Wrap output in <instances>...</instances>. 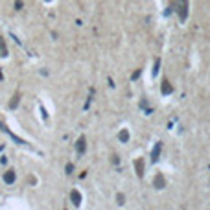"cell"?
<instances>
[{
    "label": "cell",
    "instance_id": "cell-1",
    "mask_svg": "<svg viewBox=\"0 0 210 210\" xmlns=\"http://www.w3.org/2000/svg\"><path fill=\"white\" fill-rule=\"evenodd\" d=\"M175 7H177V11H179L181 22H184L186 17H188V2H186V0H177V2H175Z\"/></svg>",
    "mask_w": 210,
    "mask_h": 210
},
{
    "label": "cell",
    "instance_id": "cell-2",
    "mask_svg": "<svg viewBox=\"0 0 210 210\" xmlns=\"http://www.w3.org/2000/svg\"><path fill=\"white\" fill-rule=\"evenodd\" d=\"M153 186L155 188H159V190H162V188L166 186V181H164V177L159 173V175H155V179H153Z\"/></svg>",
    "mask_w": 210,
    "mask_h": 210
},
{
    "label": "cell",
    "instance_id": "cell-3",
    "mask_svg": "<svg viewBox=\"0 0 210 210\" xmlns=\"http://www.w3.org/2000/svg\"><path fill=\"white\" fill-rule=\"evenodd\" d=\"M160 148H162V144L157 142V146H155L153 151H151V160H153V162H157V160L160 159V157H159V155H160Z\"/></svg>",
    "mask_w": 210,
    "mask_h": 210
},
{
    "label": "cell",
    "instance_id": "cell-4",
    "mask_svg": "<svg viewBox=\"0 0 210 210\" xmlns=\"http://www.w3.org/2000/svg\"><path fill=\"white\" fill-rule=\"evenodd\" d=\"M70 199H72V203H74L76 206L81 205V194L77 192V190H72V192H70Z\"/></svg>",
    "mask_w": 210,
    "mask_h": 210
},
{
    "label": "cell",
    "instance_id": "cell-5",
    "mask_svg": "<svg viewBox=\"0 0 210 210\" xmlns=\"http://www.w3.org/2000/svg\"><path fill=\"white\" fill-rule=\"evenodd\" d=\"M171 91H173V88H171L170 81H168V79H164V81H162V87H160V92H162L164 96H168V94H171Z\"/></svg>",
    "mask_w": 210,
    "mask_h": 210
},
{
    "label": "cell",
    "instance_id": "cell-6",
    "mask_svg": "<svg viewBox=\"0 0 210 210\" xmlns=\"http://www.w3.org/2000/svg\"><path fill=\"white\" fill-rule=\"evenodd\" d=\"M76 149H77V153H79V155H83V153H85V149H87V144H85V137H81L79 140H77V144H76Z\"/></svg>",
    "mask_w": 210,
    "mask_h": 210
},
{
    "label": "cell",
    "instance_id": "cell-7",
    "mask_svg": "<svg viewBox=\"0 0 210 210\" xmlns=\"http://www.w3.org/2000/svg\"><path fill=\"white\" fill-rule=\"evenodd\" d=\"M4 181H6L7 184H13V183H15V171H13V170H7V171L4 173Z\"/></svg>",
    "mask_w": 210,
    "mask_h": 210
},
{
    "label": "cell",
    "instance_id": "cell-8",
    "mask_svg": "<svg viewBox=\"0 0 210 210\" xmlns=\"http://www.w3.org/2000/svg\"><path fill=\"white\" fill-rule=\"evenodd\" d=\"M135 170H137V175H138V177L144 175V162H142V159L135 160Z\"/></svg>",
    "mask_w": 210,
    "mask_h": 210
},
{
    "label": "cell",
    "instance_id": "cell-9",
    "mask_svg": "<svg viewBox=\"0 0 210 210\" xmlns=\"http://www.w3.org/2000/svg\"><path fill=\"white\" fill-rule=\"evenodd\" d=\"M118 138H120L122 142H127V140H129V133H127L125 129H122V131H120V135H118Z\"/></svg>",
    "mask_w": 210,
    "mask_h": 210
},
{
    "label": "cell",
    "instance_id": "cell-10",
    "mask_svg": "<svg viewBox=\"0 0 210 210\" xmlns=\"http://www.w3.org/2000/svg\"><path fill=\"white\" fill-rule=\"evenodd\" d=\"M0 52H2V55H7V46H6V41L0 37Z\"/></svg>",
    "mask_w": 210,
    "mask_h": 210
},
{
    "label": "cell",
    "instance_id": "cell-11",
    "mask_svg": "<svg viewBox=\"0 0 210 210\" xmlns=\"http://www.w3.org/2000/svg\"><path fill=\"white\" fill-rule=\"evenodd\" d=\"M19 98H20L19 94H15V96H13V99L9 102V109H15V107H17V103H19Z\"/></svg>",
    "mask_w": 210,
    "mask_h": 210
},
{
    "label": "cell",
    "instance_id": "cell-12",
    "mask_svg": "<svg viewBox=\"0 0 210 210\" xmlns=\"http://www.w3.org/2000/svg\"><path fill=\"white\" fill-rule=\"evenodd\" d=\"M159 66H160V59H157V61H155V65H153V76L159 74Z\"/></svg>",
    "mask_w": 210,
    "mask_h": 210
},
{
    "label": "cell",
    "instance_id": "cell-13",
    "mask_svg": "<svg viewBox=\"0 0 210 210\" xmlns=\"http://www.w3.org/2000/svg\"><path fill=\"white\" fill-rule=\"evenodd\" d=\"M116 201H118V205H124V203H125L124 194H118V195H116Z\"/></svg>",
    "mask_w": 210,
    "mask_h": 210
},
{
    "label": "cell",
    "instance_id": "cell-14",
    "mask_svg": "<svg viewBox=\"0 0 210 210\" xmlns=\"http://www.w3.org/2000/svg\"><path fill=\"white\" fill-rule=\"evenodd\" d=\"M72 170H74V166L72 164H66V173H72Z\"/></svg>",
    "mask_w": 210,
    "mask_h": 210
},
{
    "label": "cell",
    "instance_id": "cell-15",
    "mask_svg": "<svg viewBox=\"0 0 210 210\" xmlns=\"http://www.w3.org/2000/svg\"><path fill=\"white\" fill-rule=\"evenodd\" d=\"M22 7V2H20V0H17V2H15V9H20Z\"/></svg>",
    "mask_w": 210,
    "mask_h": 210
},
{
    "label": "cell",
    "instance_id": "cell-16",
    "mask_svg": "<svg viewBox=\"0 0 210 210\" xmlns=\"http://www.w3.org/2000/svg\"><path fill=\"white\" fill-rule=\"evenodd\" d=\"M0 81H2V72H0Z\"/></svg>",
    "mask_w": 210,
    "mask_h": 210
}]
</instances>
